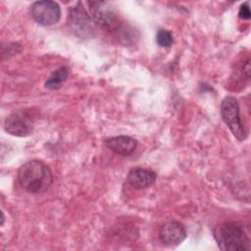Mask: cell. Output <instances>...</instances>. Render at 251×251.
Instances as JSON below:
<instances>
[{"label": "cell", "mask_w": 251, "mask_h": 251, "mask_svg": "<svg viewBox=\"0 0 251 251\" xmlns=\"http://www.w3.org/2000/svg\"><path fill=\"white\" fill-rule=\"evenodd\" d=\"M69 76V70L63 66L55 70L45 81V87L48 89H58L65 83Z\"/></svg>", "instance_id": "8fae6325"}, {"label": "cell", "mask_w": 251, "mask_h": 251, "mask_svg": "<svg viewBox=\"0 0 251 251\" xmlns=\"http://www.w3.org/2000/svg\"><path fill=\"white\" fill-rule=\"evenodd\" d=\"M214 238L223 251L250 250V240L243 226L235 222H225L214 228Z\"/></svg>", "instance_id": "7a4b0ae2"}, {"label": "cell", "mask_w": 251, "mask_h": 251, "mask_svg": "<svg viewBox=\"0 0 251 251\" xmlns=\"http://www.w3.org/2000/svg\"><path fill=\"white\" fill-rule=\"evenodd\" d=\"M21 186L29 193H43L51 186L53 175L50 168L39 160H30L21 166L18 172Z\"/></svg>", "instance_id": "6da1fadb"}, {"label": "cell", "mask_w": 251, "mask_h": 251, "mask_svg": "<svg viewBox=\"0 0 251 251\" xmlns=\"http://www.w3.org/2000/svg\"><path fill=\"white\" fill-rule=\"evenodd\" d=\"M67 24L70 30L78 37L88 38L93 35L94 22L82 3H76L75 6L70 8Z\"/></svg>", "instance_id": "3957f363"}, {"label": "cell", "mask_w": 251, "mask_h": 251, "mask_svg": "<svg viewBox=\"0 0 251 251\" xmlns=\"http://www.w3.org/2000/svg\"><path fill=\"white\" fill-rule=\"evenodd\" d=\"M105 145L116 155L128 156L135 150L137 141L127 135H119L107 138L105 140Z\"/></svg>", "instance_id": "9c48e42d"}, {"label": "cell", "mask_w": 251, "mask_h": 251, "mask_svg": "<svg viewBox=\"0 0 251 251\" xmlns=\"http://www.w3.org/2000/svg\"><path fill=\"white\" fill-rule=\"evenodd\" d=\"M30 14L37 24L53 25L61 19V8L55 1H36L30 7Z\"/></svg>", "instance_id": "8992f818"}, {"label": "cell", "mask_w": 251, "mask_h": 251, "mask_svg": "<svg viewBox=\"0 0 251 251\" xmlns=\"http://www.w3.org/2000/svg\"><path fill=\"white\" fill-rule=\"evenodd\" d=\"M221 116L238 140H244L246 138L247 133L239 116V104L234 97L227 96L224 98L221 103Z\"/></svg>", "instance_id": "277c9868"}, {"label": "cell", "mask_w": 251, "mask_h": 251, "mask_svg": "<svg viewBox=\"0 0 251 251\" xmlns=\"http://www.w3.org/2000/svg\"><path fill=\"white\" fill-rule=\"evenodd\" d=\"M238 17L242 20H249L250 19L251 14H250V9H249L248 3H244L240 6L239 12H238Z\"/></svg>", "instance_id": "4fadbf2b"}, {"label": "cell", "mask_w": 251, "mask_h": 251, "mask_svg": "<svg viewBox=\"0 0 251 251\" xmlns=\"http://www.w3.org/2000/svg\"><path fill=\"white\" fill-rule=\"evenodd\" d=\"M5 130L14 136L24 137L29 135L34 126V122L31 116L23 110L16 111L9 115L5 120Z\"/></svg>", "instance_id": "52a82bcc"}, {"label": "cell", "mask_w": 251, "mask_h": 251, "mask_svg": "<svg viewBox=\"0 0 251 251\" xmlns=\"http://www.w3.org/2000/svg\"><path fill=\"white\" fill-rule=\"evenodd\" d=\"M91 18L97 25L109 32L120 31L121 23L117 14L106 2H87Z\"/></svg>", "instance_id": "5b68a950"}, {"label": "cell", "mask_w": 251, "mask_h": 251, "mask_svg": "<svg viewBox=\"0 0 251 251\" xmlns=\"http://www.w3.org/2000/svg\"><path fill=\"white\" fill-rule=\"evenodd\" d=\"M243 74L245 75L246 78L250 77V61H249V59L246 61L245 65L243 66Z\"/></svg>", "instance_id": "5bb4252c"}, {"label": "cell", "mask_w": 251, "mask_h": 251, "mask_svg": "<svg viewBox=\"0 0 251 251\" xmlns=\"http://www.w3.org/2000/svg\"><path fill=\"white\" fill-rule=\"evenodd\" d=\"M156 178L157 175L154 171L143 168H135L129 171L126 180L132 187L141 189L151 186L156 181Z\"/></svg>", "instance_id": "30bf717a"}, {"label": "cell", "mask_w": 251, "mask_h": 251, "mask_svg": "<svg viewBox=\"0 0 251 251\" xmlns=\"http://www.w3.org/2000/svg\"><path fill=\"white\" fill-rule=\"evenodd\" d=\"M159 237L165 245L176 246L186 237L185 226L178 221L170 220L161 226Z\"/></svg>", "instance_id": "ba28073f"}, {"label": "cell", "mask_w": 251, "mask_h": 251, "mask_svg": "<svg viewBox=\"0 0 251 251\" xmlns=\"http://www.w3.org/2000/svg\"><path fill=\"white\" fill-rule=\"evenodd\" d=\"M156 41L159 46L161 47H169L173 44L174 42V37L171 31L167 29H159L156 35Z\"/></svg>", "instance_id": "7c38bea8"}]
</instances>
